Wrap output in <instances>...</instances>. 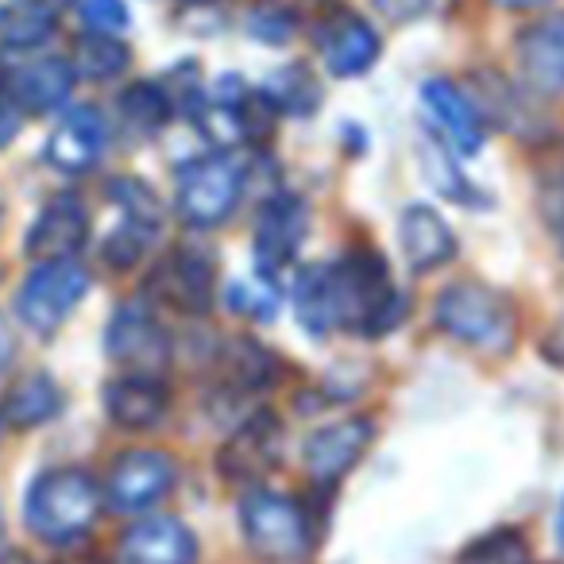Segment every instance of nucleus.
<instances>
[{
	"label": "nucleus",
	"instance_id": "a19ab883",
	"mask_svg": "<svg viewBox=\"0 0 564 564\" xmlns=\"http://www.w3.org/2000/svg\"><path fill=\"white\" fill-rule=\"evenodd\" d=\"M0 556H4V518H0Z\"/></svg>",
	"mask_w": 564,
	"mask_h": 564
},
{
	"label": "nucleus",
	"instance_id": "aec40b11",
	"mask_svg": "<svg viewBox=\"0 0 564 564\" xmlns=\"http://www.w3.org/2000/svg\"><path fill=\"white\" fill-rule=\"evenodd\" d=\"M74 66L66 58H35L12 74V97L32 112H51L70 97Z\"/></svg>",
	"mask_w": 564,
	"mask_h": 564
},
{
	"label": "nucleus",
	"instance_id": "f8f14e48",
	"mask_svg": "<svg viewBox=\"0 0 564 564\" xmlns=\"http://www.w3.org/2000/svg\"><path fill=\"white\" fill-rule=\"evenodd\" d=\"M422 105L437 120L441 135L456 148V155L471 159L484 151V112L476 109V101L460 86H453L448 78H430L422 86Z\"/></svg>",
	"mask_w": 564,
	"mask_h": 564
},
{
	"label": "nucleus",
	"instance_id": "39448f33",
	"mask_svg": "<svg viewBox=\"0 0 564 564\" xmlns=\"http://www.w3.org/2000/svg\"><path fill=\"white\" fill-rule=\"evenodd\" d=\"M240 197V171L225 155H202L178 171V213L197 228L220 225Z\"/></svg>",
	"mask_w": 564,
	"mask_h": 564
},
{
	"label": "nucleus",
	"instance_id": "6ab92c4d",
	"mask_svg": "<svg viewBox=\"0 0 564 564\" xmlns=\"http://www.w3.org/2000/svg\"><path fill=\"white\" fill-rule=\"evenodd\" d=\"M171 394L155 376H120L105 387V410L120 430H151L163 422Z\"/></svg>",
	"mask_w": 564,
	"mask_h": 564
},
{
	"label": "nucleus",
	"instance_id": "7c9ffc66",
	"mask_svg": "<svg viewBox=\"0 0 564 564\" xmlns=\"http://www.w3.org/2000/svg\"><path fill=\"white\" fill-rule=\"evenodd\" d=\"M228 306L236 314H251L259 322H271L279 314V291L271 279H251V282H232L228 286Z\"/></svg>",
	"mask_w": 564,
	"mask_h": 564
},
{
	"label": "nucleus",
	"instance_id": "dca6fc26",
	"mask_svg": "<svg viewBox=\"0 0 564 564\" xmlns=\"http://www.w3.org/2000/svg\"><path fill=\"white\" fill-rule=\"evenodd\" d=\"M399 240L402 256H406L410 271H437V267L456 259V236L448 220L430 205H410L399 220Z\"/></svg>",
	"mask_w": 564,
	"mask_h": 564
},
{
	"label": "nucleus",
	"instance_id": "473e14b6",
	"mask_svg": "<svg viewBox=\"0 0 564 564\" xmlns=\"http://www.w3.org/2000/svg\"><path fill=\"white\" fill-rule=\"evenodd\" d=\"M78 12L89 32H101V35H120L132 24V12H128L124 0H78Z\"/></svg>",
	"mask_w": 564,
	"mask_h": 564
},
{
	"label": "nucleus",
	"instance_id": "20e7f679",
	"mask_svg": "<svg viewBox=\"0 0 564 564\" xmlns=\"http://www.w3.org/2000/svg\"><path fill=\"white\" fill-rule=\"evenodd\" d=\"M89 294V271L74 259L55 263H35V271L24 279L17 294V314L35 337H55L58 325L74 314L82 299Z\"/></svg>",
	"mask_w": 564,
	"mask_h": 564
},
{
	"label": "nucleus",
	"instance_id": "0eeeda50",
	"mask_svg": "<svg viewBox=\"0 0 564 564\" xmlns=\"http://www.w3.org/2000/svg\"><path fill=\"white\" fill-rule=\"evenodd\" d=\"M148 294L178 314H209L213 306V259L197 248H178L151 267Z\"/></svg>",
	"mask_w": 564,
	"mask_h": 564
},
{
	"label": "nucleus",
	"instance_id": "72a5a7b5",
	"mask_svg": "<svg viewBox=\"0 0 564 564\" xmlns=\"http://www.w3.org/2000/svg\"><path fill=\"white\" fill-rule=\"evenodd\" d=\"M541 217H545V225L553 228V236L564 248V163L541 182Z\"/></svg>",
	"mask_w": 564,
	"mask_h": 564
},
{
	"label": "nucleus",
	"instance_id": "bb28decb",
	"mask_svg": "<svg viewBox=\"0 0 564 564\" xmlns=\"http://www.w3.org/2000/svg\"><path fill=\"white\" fill-rule=\"evenodd\" d=\"M132 51L117 40V35H101V32H89L78 40V70L94 82H109L117 78L120 70L128 66Z\"/></svg>",
	"mask_w": 564,
	"mask_h": 564
},
{
	"label": "nucleus",
	"instance_id": "4468645a",
	"mask_svg": "<svg viewBox=\"0 0 564 564\" xmlns=\"http://www.w3.org/2000/svg\"><path fill=\"white\" fill-rule=\"evenodd\" d=\"M89 240V217L86 205L78 197H55L47 209L40 213V220L32 225V232L24 236V251L40 263H55V259H74Z\"/></svg>",
	"mask_w": 564,
	"mask_h": 564
},
{
	"label": "nucleus",
	"instance_id": "4be33fe9",
	"mask_svg": "<svg viewBox=\"0 0 564 564\" xmlns=\"http://www.w3.org/2000/svg\"><path fill=\"white\" fill-rule=\"evenodd\" d=\"M294 314L310 337H329L337 329V294H333L329 263H314L294 282Z\"/></svg>",
	"mask_w": 564,
	"mask_h": 564
},
{
	"label": "nucleus",
	"instance_id": "f03ea898",
	"mask_svg": "<svg viewBox=\"0 0 564 564\" xmlns=\"http://www.w3.org/2000/svg\"><path fill=\"white\" fill-rule=\"evenodd\" d=\"M101 487L82 468H51L24 495V518L40 538L74 541L97 522Z\"/></svg>",
	"mask_w": 564,
	"mask_h": 564
},
{
	"label": "nucleus",
	"instance_id": "79ce46f5",
	"mask_svg": "<svg viewBox=\"0 0 564 564\" xmlns=\"http://www.w3.org/2000/svg\"><path fill=\"white\" fill-rule=\"evenodd\" d=\"M58 4H63V0H58Z\"/></svg>",
	"mask_w": 564,
	"mask_h": 564
},
{
	"label": "nucleus",
	"instance_id": "c85d7f7f",
	"mask_svg": "<svg viewBox=\"0 0 564 564\" xmlns=\"http://www.w3.org/2000/svg\"><path fill=\"white\" fill-rule=\"evenodd\" d=\"M460 564H530V549H525L518 530H495L484 533L464 549Z\"/></svg>",
	"mask_w": 564,
	"mask_h": 564
},
{
	"label": "nucleus",
	"instance_id": "9b49d317",
	"mask_svg": "<svg viewBox=\"0 0 564 564\" xmlns=\"http://www.w3.org/2000/svg\"><path fill=\"white\" fill-rule=\"evenodd\" d=\"M279 417L271 410H259L256 417L240 425L220 448V476L232 484H256L279 464Z\"/></svg>",
	"mask_w": 564,
	"mask_h": 564
},
{
	"label": "nucleus",
	"instance_id": "f3484780",
	"mask_svg": "<svg viewBox=\"0 0 564 564\" xmlns=\"http://www.w3.org/2000/svg\"><path fill=\"white\" fill-rule=\"evenodd\" d=\"M322 58L333 78H356L379 58V35L352 12H337L322 32Z\"/></svg>",
	"mask_w": 564,
	"mask_h": 564
},
{
	"label": "nucleus",
	"instance_id": "f704fd0d",
	"mask_svg": "<svg viewBox=\"0 0 564 564\" xmlns=\"http://www.w3.org/2000/svg\"><path fill=\"white\" fill-rule=\"evenodd\" d=\"M376 12L391 24H410V20H422L430 12H437L445 0H371Z\"/></svg>",
	"mask_w": 564,
	"mask_h": 564
},
{
	"label": "nucleus",
	"instance_id": "a878e982",
	"mask_svg": "<svg viewBox=\"0 0 564 564\" xmlns=\"http://www.w3.org/2000/svg\"><path fill=\"white\" fill-rule=\"evenodd\" d=\"M51 32H55V17L47 9H40L35 0L12 4V9L0 12V40L9 43V47H40V43L51 40Z\"/></svg>",
	"mask_w": 564,
	"mask_h": 564
},
{
	"label": "nucleus",
	"instance_id": "412c9836",
	"mask_svg": "<svg viewBox=\"0 0 564 564\" xmlns=\"http://www.w3.org/2000/svg\"><path fill=\"white\" fill-rule=\"evenodd\" d=\"M63 406V391L47 371H32L24 376L9 394H4V406H0V422L12 425V430H35V425L51 422Z\"/></svg>",
	"mask_w": 564,
	"mask_h": 564
},
{
	"label": "nucleus",
	"instance_id": "e433bc0d",
	"mask_svg": "<svg viewBox=\"0 0 564 564\" xmlns=\"http://www.w3.org/2000/svg\"><path fill=\"white\" fill-rule=\"evenodd\" d=\"M541 356H545L549 364H556V368H564V317L549 329V337L541 340Z\"/></svg>",
	"mask_w": 564,
	"mask_h": 564
},
{
	"label": "nucleus",
	"instance_id": "b1692460",
	"mask_svg": "<svg viewBox=\"0 0 564 564\" xmlns=\"http://www.w3.org/2000/svg\"><path fill=\"white\" fill-rule=\"evenodd\" d=\"M220 371L236 391H256V387L271 383L274 376V356L263 345L248 337H236L220 348Z\"/></svg>",
	"mask_w": 564,
	"mask_h": 564
},
{
	"label": "nucleus",
	"instance_id": "c756f323",
	"mask_svg": "<svg viewBox=\"0 0 564 564\" xmlns=\"http://www.w3.org/2000/svg\"><path fill=\"white\" fill-rule=\"evenodd\" d=\"M248 32L256 35L259 43H271V47H282V43H291L294 32H299V20L286 4L279 0H259L251 4L248 12Z\"/></svg>",
	"mask_w": 564,
	"mask_h": 564
},
{
	"label": "nucleus",
	"instance_id": "423d86ee",
	"mask_svg": "<svg viewBox=\"0 0 564 564\" xmlns=\"http://www.w3.org/2000/svg\"><path fill=\"white\" fill-rule=\"evenodd\" d=\"M105 352L124 368V376H155L171 364V337L151 317L148 306L128 302L112 314L105 333Z\"/></svg>",
	"mask_w": 564,
	"mask_h": 564
},
{
	"label": "nucleus",
	"instance_id": "f257e3e1",
	"mask_svg": "<svg viewBox=\"0 0 564 564\" xmlns=\"http://www.w3.org/2000/svg\"><path fill=\"white\" fill-rule=\"evenodd\" d=\"M437 325L476 352H507L514 345L518 317L502 291L464 279L437 294Z\"/></svg>",
	"mask_w": 564,
	"mask_h": 564
},
{
	"label": "nucleus",
	"instance_id": "2f4dec72",
	"mask_svg": "<svg viewBox=\"0 0 564 564\" xmlns=\"http://www.w3.org/2000/svg\"><path fill=\"white\" fill-rule=\"evenodd\" d=\"M151 228H140V225H128L117 228V232L109 236V243H105V263L109 267H120V271H128V267H135L143 256H148V243H151Z\"/></svg>",
	"mask_w": 564,
	"mask_h": 564
},
{
	"label": "nucleus",
	"instance_id": "a211bd4d",
	"mask_svg": "<svg viewBox=\"0 0 564 564\" xmlns=\"http://www.w3.org/2000/svg\"><path fill=\"white\" fill-rule=\"evenodd\" d=\"M105 120L97 109H74L47 140V163L66 174H86L105 155Z\"/></svg>",
	"mask_w": 564,
	"mask_h": 564
},
{
	"label": "nucleus",
	"instance_id": "393cba45",
	"mask_svg": "<svg viewBox=\"0 0 564 564\" xmlns=\"http://www.w3.org/2000/svg\"><path fill=\"white\" fill-rule=\"evenodd\" d=\"M117 105H120L124 124L140 135H155L159 128L171 120V97H166V89L155 86V82H135V86H128Z\"/></svg>",
	"mask_w": 564,
	"mask_h": 564
},
{
	"label": "nucleus",
	"instance_id": "58836bf2",
	"mask_svg": "<svg viewBox=\"0 0 564 564\" xmlns=\"http://www.w3.org/2000/svg\"><path fill=\"white\" fill-rule=\"evenodd\" d=\"M495 4L510 12H530V9H541V4H553V0H495Z\"/></svg>",
	"mask_w": 564,
	"mask_h": 564
},
{
	"label": "nucleus",
	"instance_id": "cd10ccee",
	"mask_svg": "<svg viewBox=\"0 0 564 564\" xmlns=\"http://www.w3.org/2000/svg\"><path fill=\"white\" fill-rule=\"evenodd\" d=\"M109 197L124 209L128 225H140V228L159 232V225H163V205H159V197L151 186H143L140 178H117V182H109Z\"/></svg>",
	"mask_w": 564,
	"mask_h": 564
},
{
	"label": "nucleus",
	"instance_id": "2eb2a0df",
	"mask_svg": "<svg viewBox=\"0 0 564 564\" xmlns=\"http://www.w3.org/2000/svg\"><path fill=\"white\" fill-rule=\"evenodd\" d=\"M371 422L368 417H345L333 422L325 430H317L306 441V471L314 476V484H337L348 468H356V460L364 456V448L371 445Z\"/></svg>",
	"mask_w": 564,
	"mask_h": 564
},
{
	"label": "nucleus",
	"instance_id": "1a4fd4ad",
	"mask_svg": "<svg viewBox=\"0 0 564 564\" xmlns=\"http://www.w3.org/2000/svg\"><path fill=\"white\" fill-rule=\"evenodd\" d=\"M310 228V209L299 194L267 197L256 220V271L259 279H274L282 267L299 256V243Z\"/></svg>",
	"mask_w": 564,
	"mask_h": 564
},
{
	"label": "nucleus",
	"instance_id": "ddd939ff",
	"mask_svg": "<svg viewBox=\"0 0 564 564\" xmlns=\"http://www.w3.org/2000/svg\"><path fill=\"white\" fill-rule=\"evenodd\" d=\"M117 564H197V538L178 518H143L120 538Z\"/></svg>",
	"mask_w": 564,
	"mask_h": 564
},
{
	"label": "nucleus",
	"instance_id": "6e6552de",
	"mask_svg": "<svg viewBox=\"0 0 564 564\" xmlns=\"http://www.w3.org/2000/svg\"><path fill=\"white\" fill-rule=\"evenodd\" d=\"M174 460L159 448H132L109 471V502L120 514H140L166 499L174 487Z\"/></svg>",
	"mask_w": 564,
	"mask_h": 564
},
{
	"label": "nucleus",
	"instance_id": "5701e85b",
	"mask_svg": "<svg viewBox=\"0 0 564 564\" xmlns=\"http://www.w3.org/2000/svg\"><path fill=\"white\" fill-rule=\"evenodd\" d=\"M259 94L274 105V112H291V117H306V112H314L317 105H322V86H317L314 74L299 63L279 66V70L263 82Z\"/></svg>",
	"mask_w": 564,
	"mask_h": 564
},
{
	"label": "nucleus",
	"instance_id": "7ed1b4c3",
	"mask_svg": "<svg viewBox=\"0 0 564 564\" xmlns=\"http://www.w3.org/2000/svg\"><path fill=\"white\" fill-rule=\"evenodd\" d=\"M240 530L251 553L271 564H299L310 553V518L286 495L251 491L240 502Z\"/></svg>",
	"mask_w": 564,
	"mask_h": 564
},
{
	"label": "nucleus",
	"instance_id": "9d476101",
	"mask_svg": "<svg viewBox=\"0 0 564 564\" xmlns=\"http://www.w3.org/2000/svg\"><path fill=\"white\" fill-rule=\"evenodd\" d=\"M514 58L522 86L533 97H561L564 94V12L530 24L525 32H518L514 40Z\"/></svg>",
	"mask_w": 564,
	"mask_h": 564
},
{
	"label": "nucleus",
	"instance_id": "ea45409f",
	"mask_svg": "<svg viewBox=\"0 0 564 564\" xmlns=\"http://www.w3.org/2000/svg\"><path fill=\"white\" fill-rule=\"evenodd\" d=\"M556 538H561V545H564V499H561V514H556Z\"/></svg>",
	"mask_w": 564,
	"mask_h": 564
},
{
	"label": "nucleus",
	"instance_id": "c9c22d12",
	"mask_svg": "<svg viewBox=\"0 0 564 564\" xmlns=\"http://www.w3.org/2000/svg\"><path fill=\"white\" fill-rule=\"evenodd\" d=\"M20 132V109H17V97L12 89L4 86V74H0V148Z\"/></svg>",
	"mask_w": 564,
	"mask_h": 564
},
{
	"label": "nucleus",
	"instance_id": "4c0bfd02",
	"mask_svg": "<svg viewBox=\"0 0 564 564\" xmlns=\"http://www.w3.org/2000/svg\"><path fill=\"white\" fill-rule=\"evenodd\" d=\"M12 356H17V337H12L9 322H4V317H0V368H9V364H12Z\"/></svg>",
	"mask_w": 564,
	"mask_h": 564
}]
</instances>
